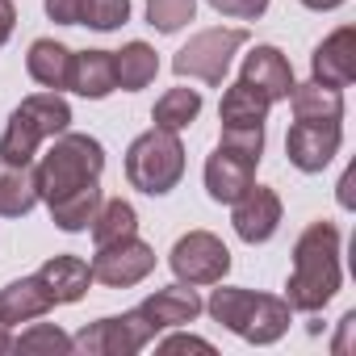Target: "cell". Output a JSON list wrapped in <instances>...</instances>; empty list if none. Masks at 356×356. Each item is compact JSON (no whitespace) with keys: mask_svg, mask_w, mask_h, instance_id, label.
Segmentation results:
<instances>
[{"mask_svg":"<svg viewBox=\"0 0 356 356\" xmlns=\"http://www.w3.org/2000/svg\"><path fill=\"white\" fill-rule=\"evenodd\" d=\"M339 289V227L335 222H310L293 243V273L285 285L289 310L318 314Z\"/></svg>","mask_w":356,"mask_h":356,"instance_id":"cell-1","label":"cell"},{"mask_svg":"<svg viewBox=\"0 0 356 356\" xmlns=\"http://www.w3.org/2000/svg\"><path fill=\"white\" fill-rule=\"evenodd\" d=\"M210 318L222 323L227 331H235L239 339L248 343H277L285 331H289V302L285 298H273V293H252V289H235V285H222L210 293L206 302Z\"/></svg>","mask_w":356,"mask_h":356,"instance_id":"cell-2","label":"cell"},{"mask_svg":"<svg viewBox=\"0 0 356 356\" xmlns=\"http://www.w3.org/2000/svg\"><path fill=\"white\" fill-rule=\"evenodd\" d=\"M105 172V147L92 134H55V147L38 159L34 181H38V202H55L88 181H101Z\"/></svg>","mask_w":356,"mask_h":356,"instance_id":"cell-3","label":"cell"},{"mask_svg":"<svg viewBox=\"0 0 356 356\" xmlns=\"http://www.w3.org/2000/svg\"><path fill=\"white\" fill-rule=\"evenodd\" d=\"M67 126H72V105L59 92H34V97H26L13 109L5 134H0V159H9V163H34L38 147L47 138L63 134Z\"/></svg>","mask_w":356,"mask_h":356,"instance_id":"cell-4","label":"cell"},{"mask_svg":"<svg viewBox=\"0 0 356 356\" xmlns=\"http://www.w3.org/2000/svg\"><path fill=\"white\" fill-rule=\"evenodd\" d=\"M181 176H185V143L181 134H172V130H147L130 143L126 151V181L147 193V197H163L172 193L176 185H181Z\"/></svg>","mask_w":356,"mask_h":356,"instance_id":"cell-5","label":"cell"},{"mask_svg":"<svg viewBox=\"0 0 356 356\" xmlns=\"http://www.w3.org/2000/svg\"><path fill=\"white\" fill-rule=\"evenodd\" d=\"M243 42H248V30H202L176 51L172 72L202 80V84H222V76H227V67Z\"/></svg>","mask_w":356,"mask_h":356,"instance_id":"cell-6","label":"cell"},{"mask_svg":"<svg viewBox=\"0 0 356 356\" xmlns=\"http://www.w3.org/2000/svg\"><path fill=\"white\" fill-rule=\"evenodd\" d=\"M155 339V327L147 323V314L134 306L126 314L113 318H97L88 323L80 335H72V352H88V356H134Z\"/></svg>","mask_w":356,"mask_h":356,"instance_id":"cell-7","label":"cell"},{"mask_svg":"<svg viewBox=\"0 0 356 356\" xmlns=\"http://www.w3.org/2000/svg\"><path fill=\"white\" fill-rule=\"evenodd\" d=\"M176 281H185V285H218L227 273H231V252L218 235L210 231H189L176 239L172 256H168Z\"/></svg>","mask_w":356,"mask_h":356,"instance_id":"cell-8","label":"cell"},{"mask_svg":"<svg viewBox=\"0 0 356 356\" xmlns=\"http://www.w3.org/2000/svg\"><path fill=\"white\" fill-rule=\"evenodd\" d=\"M151 268H155V252L138 235L118 239L109 248H97V256H92V281H101L109 289H130V285L147 281Z\"/></svg>","mask_w":356,"mask_h":356,"instance_id":"cell-9","label":"cell"},{"mask_svg":"<svg viewBox=\"0 0 356 356\" xmlns=\"http://www.w3.org/2000/svg\"><path fill=\"white\" fill-rule=\"evenodd\" d=\"M231 222H235V235L243 243H268L281 227V197L268 189V185H248L235 202H231Z\"/></svg>","mask_w":356,"mask_h":356,"instance_id":"cell-10","label":"cell"},{"mask_svg":"<svg viewBox=\"0 0 356 356\" xmlns=\"http://www.w3.org/2000/svg\"><path fill=\"white\" fill-rule=\"evenodd\" d=\"M339 122H293L285 134V155L298 172H323L339 151Z\"/></svg>","mask_w":356,"mask_h":356,"instance_id":"cell-11","label":"cell"},{"mask_svg":"<svg viewBox=\"0 0 356 356\" xmlns=\"http://www.w3.org/2000/svg\"><path fill=\"white\" fill-rule=\"evenodd\" d=\"M256 163H260V159H252V155H243V151L218 143L214 155L206 159V193H210L214 202L231 206V202L256 181Z\"/></svg>","mask_w":356,"mask_h":356,"instance_id":"cell-12","label":"cell"},{"mask_svg":"<svg viewBox=\"0 0 356 356\" xmlns=\"http://www.w3.org/2000/svg\"><path fill=\"white\" fill-rule=\"evenodd\" d=\"M310 80L331 84V88H348L356 80V30L339 26L331 38H323L310 55Z\"/></svg>","mask_w":356,"mask_h":356,"instance_id":"cell-13","label":"cell"},{"mask_svg":"<svg viewBox=\"0 0 356 356\" xmlns=\"http://www.w3.org/2000/svg\"><path fill=\"white\" fill-rule=\"evenodd\" d=\"M239 80H248L252 88H260L268 101H285L293 92V67H289V59L277 47H256L243 59V76Z\"/></svg>","mask_w":356,"mask_h":356,"instance_id":"cell-14","label":"cell"},{"mask_svg":"<svg viewBox=\"0 0 356 356\" xmlns=\"http://www.w3.org/2000/svg\"><path fill=\"white\" fill-rule=\"evenodd\" d=\"M143 314H147V323L155 327V331H168V327H181V323H193L197 314H202V298H197V289L193 285H168V289H155L143 306H138Z\"/></svg>","mask_w":356,"mask_h":356,"instance_id":"cell-15","label":"cell"},{"mask_svg":"<svg viewBox=\"0 0 356 356\" xmlns=\"http://www.w3.org/2000/svg\"><path fill=\"white\" fill-rule=\"evenodd\" d=\"M51 306H55V298H51V289L42 285L38 273H34V277H22V281H13V285L0 289V323H5V327L34 323V318H42Z\"/></svg>","mask_w":356,"mask_h":356,"instance_id":"cell-16","label":"cell"},{"mask_svg":"<svg viewBox=\"0 0 356 356\" xmlns=\"http://www.w3.org/2000/svg\"><path fill=\"white\" fill-rule=\"evenodd\" d=\"M268 105H273V101H268L260 88H252L248 80H235V84L222 92V105H218L222 130H256V126H264Z\"/></svg>","mask_w":356,"mask_h":356,"instance_id":"cell-17","label":"cell"},{"mask_svg":"<svg viewBox=\"0 0 356 356\" xmlns=\"http://www.w3.org/2000/svg\"><path fill=\"white\" fill-rule=\"evenodd\" d=\"M72 63H76V51H67V47L55 42V38H38V42L30 47V55H26L30 76H34L42 88H51V92L72 88Z\"/></svg>","mask_w":356,"mask_h":356,"instance_id":"cell-18","label":"cell"},{"mask_svg":"<svg viewBox=\"0 0 356 356\" xmlns=\"http://www.w3.org/2000/svg\"><path fill=\"white\" fill-rule=\"evenodd\" d=\"M38 277H42V285L51 289L55 306H59V302H80V298L88 293V285H92V264H84L80 256H51V260L38 268Z\"/></svg>","mask_w":356,"mask_h":356,"instance_id":"cell-19","label":"cell"},{"mask_svg":"<svg viewBox=\"0 0 356 356\" xmlns=\"http://www.w3.org/2000/svg\"><path fill=\"white\" fill-rule=\"evenodd\" d=\"M34 206H38L34 168L0 159V214H5V218H26Z\"/></svg>","mask_w":356,"mask_h":356,"instance_id":"cell-20","label":"cell"},{"mask_svg":"<svg viewBox=\"0 0 356 356\" xmlns=\"http://www.w3.org/2000/svg\"><path fill=\"white\" fill-rule=\"evenodd\" d=\"M285 101L293 105V122H343V92L331 84H293Z\"/></svg>","mask_w":356,"mask_h":356,"instance_id":"cell-21","label":"cell"},{"mask_svg":"<svg viewBox=\"0 0 356 356\" xmlns=\"http://www.w3.org/2000/svg\"><path fill=\"white\" fill-rule=\"evenodd\" d=\"M118 88V76H113V51H80L76 63H72V92L88 97V101H101Z\"/></svg>","mask_w":356,"mask_h":356,"instance_id":"cell-22","label":"cell"},{"mask_svg":"<svg viewBox=\"0 0 356 356\" xmlns=\"http://www.w3.org/2000/svg\"><path fill=\"white\" fill-rule=\"evenodd\" d=\"M101 185L97 181H88V185H80V189H72V193H63V197H55V202H47L51 206V218H55V227L59 231H88V222H92V214L101 210Z\"/></svg>","mask_w":356,"mask_h":356,"instance_id":"cell-23","label":"cell"},{"mask_svg":"<svg viewBox=\"0 0 356 356\" xmlns=\"http://www.w3.org/2000/svg\"><path fill=\"white\" fill-rule=\"evenodd\" d=\"M159 72V55L147 47V42H126L122 51H113V76H118V88L126 92H138L155 80Z\"/></svg>","mask_w":356,"mask_h":356,"instance_id":"cell-24","label":"cell"},{"mask_svg":"<svg viewBox=\"0 0 356 356\" xmlns=\"http://www.w3.org/2000/svg\"><path fill=\"white\" fill-rule=\"evenodd\" d=\"M88 231H92V243H97V248H109V243L130 239V235L138 231V214H134L130 202L113 197V202H101V210L92 214Z\"/></svg>","mask_w":356,"mask_h":356,"instance_id":"cell-25","label":"cell"},{"mask_svg":"<svg viewBox=\"0 0 356 356\" xmlns=\"http://www.w3.org/2000/svg\"><path fill=\"white\" fill-rule=\"evenodd\" d=\"M197 113H202V92L197 88H168L155 101V109H151L155 126L159 130H172V134H181L185 126H193Z\"/></svg>","mask_w":356,"mask_h":356,"instance_id":"cell-26","label":"cell"},{"mask_svg":"<svg viewBox=\"0 0 356 356\" xmlns=\"http://www.w3.org/2000/svg\"><path fill=\"white\" fill-rule=\"evenodd\" d=\"M13 352H47V356H63L72 352V335H63L55 323H34L30 331H22L13 339Z\"/></svg>","mask_w":356,"mask_h":356,"instance_id":"cell-27","label":"cell"},{"mask_svg":"<svg viewBox=\"0 0 356 356\" xmlns=\"http://www.w3.org/2000/svg\"><path fill=\"white\" fill-rule=\"evenodd\" d=\"M197 13V0H147V22L159 34H176L181 26H189Z\"/></svg>","mask_w":356,"mask_h":356,"instance_id":"cell-28","label":"cell"},{"mask_svg":"<svg viewBox=\"0 0 356 356\" xmlns=\"http://www.w3.org/2000/svg\"><path fill=\"white\" fill-rule=\"evenodd\" d=\"M130 22V0H84L80 9V26H92V30H118Z\"/></svg>","mask_w":356,"mask_h":356,"instance_id":"cell-29","label":"cell"},{"mask_svg":"<svg viewBox=\"0 0 356 356\" xmlns=\"http://www.w3.org/2000/svg\"><path fill=\"white\" fill-rule=\"evenodd\" d=\"M206 5L222 17H235V22H256L268 13V0H206Z\"/></svg>","mask_w":356,"mask_h":356,"instance_id":"cell-30","label":"cell"},{"mask_svg":"<svg viewBox=\"0 0 356 356\" xmlns=\"http://www.w3.org/2000/svg\"><path fill=\"white\" fill-rule=\"evenodd\" d=\"M218 143L222 147H235V151H243L252 159H260L264 155V126H256V130H222Z\"/></svg>","mask_w":356,"mask_h":356,"instance_id":"cell-31","label":"cell"},{"mask_svg":"<svg viewBox=\"0 0 356 356\" xmlns=\"http://www.w3.org/2000/svg\"><path fill=\"white\" fill-rule=\"evenodd\" d=\"M155 352H206V356H214V343L210 339H197V335H172V339H163Z\"/></svg>","mask_w":356,"mask_h":356,"instance_id":"cell-32","label":"cell"},{"mask_svg":"<svg viewBox=\"0 0 356 356\" xmlns=\"http://www.w3.org/2000/svg\"><path fill=\"white\" fill-rule=\"evenodd\" d=\"M80 9L84 0H47V17L59 26H80Z\"/></svg>","mask_w":356,"mask_h":356,"instance_id":"cell-33","label":"cell"},{"mask_svg":"<svg viewBox=\"0 0 356 356\" xmlns=\"http://www.w3.org/2000/svg\"><path fill=\"white\" fill-rule=\"evenodd\" d=\"M13 26H17V9H13V0H0V47L9 42Z\"/></svg>","mask_w":356,"mask_h":356,"instance_id":"cell-34","label":"cell"},{"mask_svg":"<svg viewBox=\"0 0 356 356\" xmlns=\"http://www.w3.org/2000/svg\"><path fill=\"white\" fill-rule=\"evenodd\" d=\"M352 172H343V181H339V206H352Z\"/></svg>","mask_w":356,"mask_h":356,"instance_id":"cell-35","label":"cell"},{"mask_svg":"<svg viewBox=\"0 0 356 356\" xmlns=\"http://www.w3.org/2000/svg\"><path fill=\"white\" fill-rule=\"evenodd\" d=\"M302 5H306V9H318V13H323V9H339L343 0H302Z\"/></svg>","mask_w":356,"mask_h":356,"instance_id":"cell-36","label":"cell"},{"mask_svg":"<svg viewBox=\"0 0 356 356\" xmlns=\"http://www.w3.org/2000/svg\"><path fill=\"white\" fill-rule=\"evenodd\" d=\"M0 352H13V335H9L5 323H0Z\"/></svg>","mask_w":356,"mask_h":356,"instance_id":"cell-37","label":"cell"}]
</instances>
